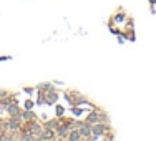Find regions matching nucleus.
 Wrapping results in <instances>:
<instances>
[{
	"label": "nucleus",
	"instance_id": "9",
	"mask_svg": "<svg viewBox=\"0 0 156 141\" xmlns=\"http://www.w3.org/2000/svg\"><path fill=\"white\" fill-rule=\"evenodd\" d=\"M55 100H56V93H53V95L50 93V95H48V101H55Z\"/></svg>",
	"mask_w": 156,
	"mask_h": 141
},
{
	"label": "nucleus",
	"instance_id": "1",
	"mask_svg": "<svg viewBox=\"0 0 156 141\" xmlns=\"http://www.w3.org/2000/svg\"><path fill=\"white\" fill-rule=\"evenodd\" d=\"M78 128H80L78 131L81 133V138H90V135L93 133V131H91V125H90V123H86V125H78Z\"/></svg>",
	"mask_w": 156,
	"mask_h": 141
},
{
	"label": "nucleus",
	"instance_id": "12",
	"mask_svg": "<svg viewBox=\"0 0 156 141\" xmlns=\"http://www.w3.org/2000/svg\"><path fill=\"white\" fill-rule=\"evenodd\" d=\"M151 2H156V0H151Z\"/></svg>",
	"mask_w": 156,
	"mask_h": 141
},
{
	"label": "nucleus",
	"instance_id": "8",
	"mask_svg": "<svg viewBox=\"0 0 156 141\" xmlns=\"http://www.w3.org/2000/svg\"><path fill=\"white\" fill-rule=\"evenodd\" d=\"M8 113H10V115H13V116H17V115H19V108H17L15 105H10V106H8Z\"/></svg>",
	"mask_w": 156,
	"mask_h": 141
},
{
	"label": "nucleus",
	"instance_id": "4",
	"mask_svg": "<svg viewBox=\"0 0 156 141\" xmlns=\"http://www.w3.org/2000/svg\"><path fill=\"white\" fill-rule=\"evenodd\" d=\"M8 126L12 129H19V118H15V116H13V118L8 121Z\"/></svg>",
	"mask_w": 156,
	"mask_h": 141
},
{
	"label": "nucleus",
	"instance_id": "10",
	"mask_svg": "<svg viewBox=\"0 0 156 141\" xmlns=\"http://www.w3.org/2000/svg\"><path fill=\"white\" fill-rule=\"evenodd\" d=\"M25 105H27V106H25V108H27V110H30V108H32V101H27V103H25Z\"/></svg>",
	"mask_w": 156,
	"mask_h": 141
},
{
	"label": "nucleus",
	"instance_id": "6",
	"mask_svg": "<svg viewBox=\"0 0 156 141\" xmlns=\"http://www.w3.org/2000/svg\"><path fill=\"white\" fill-rule=\"evenodd\" d=\"M22 118H23V119H33V118H35V113H32V111L27 110V111L22 113Z\"/></svg>",
	"mask_w": 156,
	"mask_h": 141
},
{
	"label": "nucleus",
	"instance_id": "5",
	"mask_svg": "<svg viewBox=\"0 0 156 141\" xmlns=\"http://www.w3.org/2000/svg\"><path fill=\"white\" fill-rule=\"evenodd\" d=\"M100 119H98V115H90L86 118V123H90V125H95V123H98Z\"/></svg>",
	"mask_w": 156,
	"mask_h": 141
},
{
	"label": "nucleus",
	"instance_id": "2",
	"mask_svg": "<svg viewBox=\"0 0 156 141\" xmlns=\"http://www.w3.org/2000/svg\"><path fill=\"white\" fill-rule=\"evenodd\" d=\"M91 131L95 133V138H100V136L105 135V125H101V123H100V125H97V123H95V126L91 128Z\"/></svg>",
	"mask_w": 156,
	"mask_h": 141
},
{
	"label": "nucleus",
	"instance_id": "3",
	"mask_svg": "<svg viewBox=\"0 0 156 141\" xmlns=\"http://www.w3.org/2000/svg\"><path fill=\"white\" fill-rule=\"evenodd\" d=\"M68 139H70V141H78V139H81V133L76 131V129H73V131L68 135Z\"/></svg>",
	"mask_w": 156,
	"mask_h": 141
},
{
	"label": "nucleus",
	"instance_id": "7",
	"mask_svg": "<svg viewBox=\"0 0 156 141\" xmlns=\"http://www.w3.org/2000/svg\"><path fill=\"white\" fill-rule=\"evenodd\" d=\"M58 136L60 138H68V131H66V128H58Z\"/></svg>",
	"mask_w": 156,
	"mask_h": 141
},
{
	"label": "nucleus",
	"instance_id": "11",
	"mask_svg": "<svg viewBox=\"0 0 156 141\" xmlns=\"http://www.w3.org/2000/svg\"><path fill=\"white\" fill-rule=\"evenodd\" d=\"M0 139H3V136H2V135H0Z\"/></svg>",
	"mask_w": 156,
	"mask_h": 141
}]
</instances>
